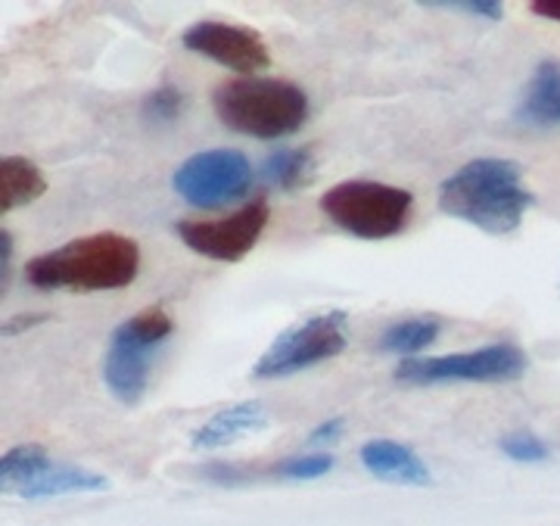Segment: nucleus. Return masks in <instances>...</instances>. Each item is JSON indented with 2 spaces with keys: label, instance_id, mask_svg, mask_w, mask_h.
Masks as SVG:
<instances>
[{
  "label": "nucleus",
  "instance_id": "1",
  "mask_svg": "<svg viewBox=\"0 0 560 526\" xmlns=\"http://www.w3.org/2000/svg\"><path fill=\"white\" fill-rule=\"evenodd\" d=\"M536 197L523 187V172L511 160H474L440 187V209L486 234L517 231Z\"/></svg>",
  "mask_w": 560,
  "mask_h": 526
},
{
  "label": "nucleus",
  "instance_id": "2",
  "mask_svg": "<svg viewBox=\"0 0 560 526\" xmlns=\"http://www.w3.org/2000/svg\"><path fill=\"white\" fill-rule=\"evenodd\" d=\"M140 246L131 237L103 231L50 249L25 265V278L38 290L103 293L121 290L138 278Z\"/></svg>",
  "mask_w": 560,
  "mask_h": 526
},
{
  "label": "nucleus",
  "instance_id": "3",
  "mask_svg": "<svg viewBox=\"0 0 560 526\" xmlns=\"http://www.w3.org/2000/svg\"><path fill=\"white\" fill-rule=\"evenodd\" d=\"M212 106L231 131L259 141H278L300 131L308 119V97L293 81L237 79L224 81L212 94Z\"/></svg>",
  "mask_w": 560,
  "mask_h": 526
},
{
  "label": "nucleus",
  "instance_id": "4",
  "mask_svg": "<svg viewBox=\"0 0 560 526\" xmlns=\"http://www.w3.org/2000/svg\"><path fill=\"white\" fill-rule=\"evenodd\" d=\"M415 197L381 182H340L320 197V212L361 241H386L411 222Z\"/></svg>",
  "mask_w": 560,
  "mask_h": 526
},
{
  "label": "nucleus",
  "instance_id": "5",
  "mask_svg": "<svg viewBox=\"0 0 560 526\" xmlns=\"http://www.w3.org/2000/svg\"><path fill=\"white\" fill-rule=\"evenodd\" d=\"M172 330L175 324L160 305L121 322L113 330L103 359V384L113 393V399H119L121 405H138L143 399L156 349L172 337Z\"/></svg>",
  "mask_w": 560,
  "mask_h": 526
},
{
  "label": "nucleus",
  "instance_id": "6",
  "mask_svg": "<svg viewBox=\"0 0 560 526\" xmlns=\"http://www.w3.org/2000/svg\"><path fill=\"white\" fill-rule=\"evenodd\" d=\"M526 371V355L517 346L495 343L458 352V355H433V359H401L396 381L411 386L430 384H501L517 381Z\"/></svg>",
  "mask_w": 560,
  "mask_h": 526
},
{
  "label": "nucleus",
  "instance_id": "7",
  "mask_svg": "<svg viewBox=\"0 0 560 526\" xmlns=\"http://www.w3.org/2000/svg\"><path fill=\"white\" fill-rule=\"evenodd\" d=\"M346 343H349V327H346L342 312L315 315L308 322L283 330L256 362L253 377L256 381H280V377L300 374L305 367H315V364L340 355Z\"/></svg>",
  "mask_w": 560,
  "mask_h": 526
},
{
  "label": "nucleus",
  "instance_id": "8",
  "mask_svg": "<svg viewBox=\"0 0 560 526\" xmlns=\"http://www.w3.org/2000/svg\"><path fill=\"white\" fill-rule=\"evenodd\" d=\"M253 187V165L241 150H206L194 153L175 172V190L197 209H219L243 200Z\"/></svg>",
  "mask_w": 560,
  "mask_h": 526
},
{
  "label": "nucleus",
  "instance_id": "9",
  "mask_svg": "<svg viewBox=\"0 0 560 526\" xmlns=\"http://www.w3.org/2000/svg\"><path fill=\"white\" fill-rule=\"evenodd\" d=\"M268 224V202L253 200L241 212L215 219V222H178V237L194 253L215 262H241L243 256L259 243L261 231Z\"/></svg>",
  "mask_w": 560,
  "mask_h": 526
},
{
  "label": "nucleus",
  "instance_id": "10",
  "mask_svg": "<svg viewBox=\"0 0 560 526\" xmlns=\"http://www.w3.org/2000/svg\"><path fill=\"white\" fill-rule=\"evenodd\" d=\"M180 44L206 60L243 72V75L268 69V62H271L265 40L253 28L231 25V22H197L180 35Z\"/></svg>",
  "mask_w": 560,
  "mask_h": 526
},
{
  "label": "nucleus",
  "instance_id": "11",
  "mask_svg": "<svg viewBox=\"0 0 560 526\" xmlns=\"http://www.w3.org/2000/svg\"><path fill=\"white\" fill-rule=\"evenodd\" d=\"M361 465L386 483L430 486V470L415 455V448L393 440H371L361 445Z\"/></svg>",
  "mask_w": 560,
  "mask_h": 526
},
{
  "label": "nucleus",
  "instance_id": "12",
  "mask_svg": "<svg viewBox=\"0 0 560 526\" xmlns=\"http://www.w3.org/2000/svg\"><path fill=\"white\" fill-rule=\"evenodd\" d=\"M265 424H268V411L261 402L228 405L194 433V448L202 452V448H221V445L237 443L249 433L265 430Z\"/></svg>",
  "mask_w": 560,
  "mask_h": 526
},
{
  "label": "nucleus",
  "instance_id": "13",
  "mask_svg": "<svg viewBox=\"0 0 560 526\" xmlns=\"http://www.w3.org/2000/svg\"><path fill=\"white\" fill-rule=\"evenodd\" d=\"M517 119L533 128H558L560 125V66L545 60L539 62L536 75L526 87Z\"/></svg>",
  "mask_w": 560,
  "mask_h": 526
},
{
  "label": "nucleus",
  "instance_id": "14",
  "mask_svg": "<svg viewBox=\"0 0 560 526\" xmlns=\"http://www.w3.org/2000/svg\"><path fill=\"white\" fill-rule=\"evenodd\" d=\"M47 194V182L35 162L25 156H3L0 162V209L13 212L25 202L40 200Z\"/></svg>",
  "mask_w": 560,
  "mask_h": 526
},
{
  "label": "nucleus",
  "instance_id": "15",
  "mask_svg": "<svg viewBox=\"0 0 560 526\" xmlns=\"http://www.w3.org/2000/svg\"><path fill=\"white\" fill-rule=\"evenodd\" d=\"M101 489H109V480L101 474L72 465H50L35 483L22 489V499H50L69 492H101Z\"/></svg>",
  "mask_w": 560,
  "mask_h": 526
},
{
  "label": "nucleus",
  "instance_id": "16",
  "mask_svg": "<svg viewBox=\"0 0 560 526\" xmlns=\"http://www.w3.org/2000/svg\"><path fill=\"white\" fill-rule=\"evenodd\" d=\"M50 465L54 461L40 445H16L0 458V489L10 495H22V489L35 483Z\"/></svg>",
  "mask_w": 560,
  "mask_h": 526
},
{
  "label": "nucleus",
  "instance_id": "17",
  "mask_svg": "<svg viewBox=\"0 0 560 526\" xmlns=\"http://www.w3.org/2000/svg\"><path fill=\"white\" fill-rule=\"evenodd\" d=\"M440 337V324L430 318H408V322L389 324L377 340L381 352H393V355H405V359H418L430 343H436Z\"/></svg>",
  "mask_w": 560,
  "mask_h": 526
},
{
  "label": "nucleus",
  "instance_id": "18",
  "mask_svg": "<svg viewBox=\"0 0 560 526\" xmlns=\"http://www.w3.org/2000/svg\"><path fill=\"white\" fill-rule=\"evenodd\" d=\"M312 178V153L308 150H296L287 147L271 153L265 165H261V182L278 190H296L302 184H308Z\"/></svg>",
  "mask_w": 560,
  "mask_h": 526
},
{
  "label": "nucleus",
  "instance_id": "19",
  "mask_svg": "<svg viewBox=\"0 0 560 526\" xmlns=\"http://www.w3.org/2000/svg\"><path fill=\"white\" fill-rule=\"evenodd\" d=\"M334 470V455L327 452H308V455H293L287 461H280L275 467L278 477H287V480H318L324 474Z\"/></svg>",
  "mask_w": 560,
  "mask_h": 526
},
{
  "label": "nucleus",
  "instance_id": "20",
  "mask_svg": "<svg viewBox=\"0 0 560 526\" xmlns=\"http://www.w3.org/2000/svg\"><path fill=\"white\" fill-rule=\"evenodd\" d=\"M184 106V94L175 84H162L156 87L147 101H143V119L150 125H172L180 116Z\"/></svg>",
  "mask_w": 560,
  "mask_h": 526
},
{
  "label": "nucleus",
  "instance_id": "21",
  "mask_svg": "<svg viewBox=\"0 0 560 526\" xmlns=\"http://www.w3.org/2000/svg\"><path fill=\"white\" fill-rule=\"evenodd\" d=\"M499 448L508 458H514L521 465H539V461L548 458V445L541 443L536 433H529V430H514V433L501 436Z\"/></svg>",
  "mask_w": 560,
  "mask_h": 526
},
{
  "label": "nucleus",
  "instance_id": "22",
  "mask_svg": "<svg viewBox=\"0 0 560 526\" xmlns=\"http://www.w3.org/2000/svg\"><path fill=\"white\" fill-rule=\"evenodd\" d=\"M430 7H452L460 13H474V16H486V20H501L499 0H448V3H430Z\"/></svg>",
  "mask_w": 560,
  "mask_h": 526
},
{
  "label": "nucleus",
  "instance_id": "23",
  "mask_svg": "<svg viewBox=\"0 0 560 526\" xmlns=\"http://www.w3.org/2000/svg\"><path fill=\"white\" fill-rule=\"evenodd\" d=\"M202 477H209V480H215V483H221V486H234V483H243V480H246V474H243L241 467H231V465L202 467Z\"/></svg>",
  "mask_w": 560,
  "mask_h": 526
},
{
  "label": "nucleus",
  "instance_id": "24",
  "mask_svg": "<svg viewBox=\"0 0 560 526\" xmlns=\"http://www.w3.org/2000/svg\"><path fill=\"white\" fill-rule=\"evenodd\" d=\"M50 318V315H20V318H10L3 322V337H13V334H22V330H32Z\"/></svg>",
  "mask_w": 560,
  "mask_h": 526
},
{
  "label": "nucleus",
  "instance_id": "25",
  "mask_svg": "<svg viewBox=\"0 0 560 526\" xmlns=\"http://www.w3.org/2000/svg\"><path fill=\"white\" fill-rule=\"evenodd\" d=\"M342 436V418H334V421H324L320 426H315V433L308 436V443H334Z\"/></svg>",
  "mask_w": 560,
  "mask_h": 526
},
{
  "label": "nucleus",
  "instance_id": "26",
  "mask_svg": "<svg viewBox=\"0 0 560 526\" xmlns=\"http://www.w3.org/2000/svg\"><path fill=\"white\" fill-rule=\"evenodd\" d=\"M529 10H533L536 16L560 22V0H533V3H529Z\"/></svg>",
  "mask_w": 560,
  "mask_h": 526
},
{
  "label": "nucleus",
  "instance_id": "27",
  "mask_svg": "<svg viewBox=\"0 0 560 526\" xmlns=\"http://www.w3.org/2000/svg\"><path fill=\"white\" fill-rule=\"evenodd\" d=\"M10 256H13V241L3 231L0 234V278H3V287H7V278H10Z\"/></svg>",
  "mask_w": 560,
  "mask_h": 526
}]
</instances>
